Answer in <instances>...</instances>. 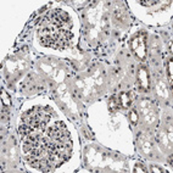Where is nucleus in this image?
<instances>
[{
	"label": "nucleus",
	"mask_w": 173,
	"mask_h": 173,
	"mask_svg": "<svg viewBox=\"0 0 173 173\" xmlns=\"http://www.w3.org/2000/svg\"><path fill=\"white\" fill-rule=\"evenodd\" d=\"M132 50L140 60H144L146 57V39L142 33L134 35L132 40Z\"/></svg>",
	"instance_id": "f03ea898"
},
{
	"label": "nucleus",
	"mask_w": 173,
	"mask_h": 173,
	"mask_svg": "<svg viewBox=\"0 0 173 173\" xmlns=\"http://www.w3.org/2000/svg\"><path fill=\"white\" fill-rule=\"evenodd\" d=\"M168 79H170V84L172 85V78H173V72H172V70H173V62H172V59L170 61H168Z\"/></svg>",
	"instance_id": "39448f33"
},
{
	"label": "nucleus",
	"mask_w": 173,
	"mask_h": 173,
	"mask_svg": "<svg viewBox=\"0 0 173 173\" xmlns=\"http://www.w3.org/2000/svg\"><path fill=\"white\" fill-rule=\"evenodd\" d=\"M39 42L44 47L54 49L66 48L72 40V33L65 28H57L51 25H45L38 32Z\"/></svg>",
	"instance_id": "f257e3e1"
},
{
	"label": "nucleus",
	"mask_w": 173,
	"mask_h": 173,
	"mask_svg": "<svg viewBox=\"0 0 173 173\" xmlns=\"http://www.w3.org/2000/svg\"><path fill=\"white\" fill-rule=\"evenodd\" d=\"M130 120H132L133 123H136V121H138V115H136L135 111H133V112L130 113Z\"/></svg>",
	"instance_id": "0eeeda50"
},
{
	"label": "nucleus",
	"mask_w": 173,
	"mask_h": 173,
	"mask_svg": "<svg viewBox=\"0 0 173 173\" xmlns=\"http://www.w3.org/2000/svg\"><path fill=\"white\" fill-rule=\"evenodd\" d=\"M138 83H139L140 89L144 90V92H148L150 89L149 73H148V70L144 66H140L138 68Z\"/></svg>",
	"instance_id": "7ed1b4c3"
},
{
	"label": "nucleus",
	"mask_w": 173,
	"mask_h": 173,
	"mask_svg": "<svg viewBox=\"0 0 173 173\" xmlns=\"http://www.w3.org/2000/svg\"><path fill=\"white\" fill-rule=\"evenodd\" d=\"M120 105L122 106V107H129V105H130V102H132V98L129 96V94H122L121 96H120Z\"/></svg>",
	"instance_id": "20e7f679"
},
{
	"label": "nucleus",
	"mask_w": 173,
	"mask_h": 173,
	"mask_svg": "<svg viewBox=\"0 0 173 173\" xmlns=\"http://www.w3.org/2000/svg\"><path fill=\"white\" fill-rule=\"evenodd\" d=\"M143 6H151V5H156L157 1H140Z\"/></svg>",
	"instance_id": "6e6552de"
},
{
	"label": "nucleus",
	"mask_w": 173,
	"mask_h": 173,
	"mask_svg": "<svg viewBox=\"0 0 173 173\" xmlns=\"http://www.w3.org/2000/svg\"><path fill=\"white\" fill-rule=\"evenodd\" d=\"M151 172H160V173H161V172H162V170H160V168H157V167H154V166H152V167H151Z\"/></svg>",
	"instance_id": "1a4fd4ad"
},
{
	"label": "nucleus",
	"mask_w": 173,
	"mask_h": 173,
	"mask_svg": "<svg viewBox=\"0 0 173 173\" xmlns=\"http://www.w3.org/2000/svg\"><path fill=\"white\" fill-rule=\"evenodd\" d=\"M134 172H146V168L145 167H140V163H138V165H135L134 167Z\"/></svg>",
	"instance_id": "423d86ee"
}]
</instances>
